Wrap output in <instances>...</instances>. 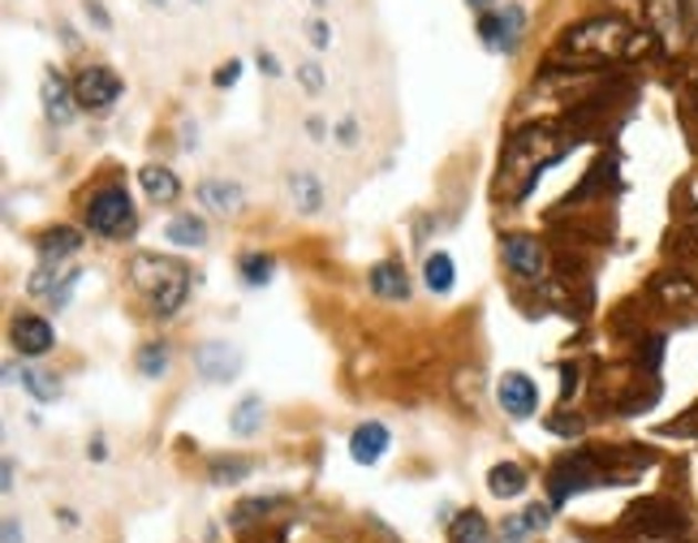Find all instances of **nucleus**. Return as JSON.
Wrapping results in <instances>:
<instances>
[{"mask_svg":"<svg viewBox=\"0 0 698 543\" xmlns=\"http://www.w3.org/2000/svg\"><path fill=\"white\" fill-rule=\"evenodd\" d=\"M561 155V147L552 143V130H522L509 139L501 160V191L509 198H526V191L540 182V173Z\"/></svg>","mask_w":698,"mask_h":543,"instance_id":"f257e3e1","label":"nucleus"},{"mask_svg":"<svg viewBox=\"0 0 698 543\" xmlns=\"http://www.w3.org/2000/svg\"><path fill=\"white\" fill-rule=\"evenodd\" d=\"M130 276L147 294L155 315H177L182 303H186V294H191V272H186V264H177L168 255H134L130 259Z\"/></svg>","mask_w":698,"mask_h":543,"instance_id":"f03ea898","label":"nucleus"},{"mask_svg":"<svg viewBox=\"0 0 698 543\" xmlns=\"http://www.w3.org/2000/svg\"><path fill=\"white\" fill-rule=\"evenodd\" d=\"M629 43H634V31L620 18H591L574 31H565L561 52H569L578 61H608V57L629 52Z\"/></svg>","mask_w":698,"mask_h":543,"instance_id":"7ed1b4c3","label":"nucleus"},{"mask_svg":"<svg viewBox=\"0 0 698 543\" xmlns=\"http://www.w3.org/2000/svg\"><path fill=\"white\" fill-rule=\"evenodd\" d=\"M608 479H613V470H604V462L595 453H569V458H561V462L552 465V474H547L552 504H565L569 496H578L586 488H599Z\"/></svg>","mask_w":698,"mask_h":543,"instance_id":"20e7f679","label":"nucleus"},{"mask_svg":"<svg viewBox=\"0 0 698 543\" xmlns=\"http://www.w3.org/2000/svg\"><path fill=\"white\" fill-rule=\"evenodd\" d=\"M86 229L100 237H121L134 229V203L125 186H104L86 198Z\"/></svg>","mask_w":698,"mask_h":543,"instance_id":"39448f33","label":"nucleus"},{"mask_svg":"<svg viewBox=\"0 0 698 543\" xmlns=\"http://www.w3.org/2000/svg\"><path fill=\"white\" fill-rule=\"evenodd\" d=\"M629 526L643 535L647 543H668L673 535H681L686 531V518H681V509H673L668 501H643L634 504L629 513Z\"/></svg>","mask_w":698,"mask_h":543,"instance_id":"423d86ee","label":"nucleus"},{"mask_svg":"<svg viewBox=\"0 0 698 543\" xmlns=\"http://www.w3.org/2000/svg\"><path fill=\"white\" fill-rule=\"evenodd\" d=\"M121 91H125V82H121L109 65H86V70H78V78H74L78 109H95V113H104L109 104H116Z\"/></svg>","mask_w":698,"mask_h":543,"instance_id":"0eeeda50","label":"nucleus"},{"mask_svg":"<svg viewBox=\"0 0 698 543\" xmlns=\"http://www.w3.org/2000/svg\"><path fill=\"white\" fill-rule=\"evenodd\" d=\"M194 371L207 385H229L233 376L242 371V349L229 346V341H207V346L194 349Z\"/></svg>","mask_w":698,"mask_h":543,"instance_id":"6e6552de","label":"nucleus"},{"mask_svg":"<svg viewBox=\"0 0 698 543\" xmlns=\"http://www.w3.org/2000/svg\"><path fill=\"white\" fill-rule=\"evenodd\" d=\"M504 264L513 268V276H522V280H543V268H547V259H543L540 237H526V233H509V237H504Z\"/></svg>","mask_w":698,"mask_h":543,"instance_id":"1a4fd4ad","label":"nucleus"},{"mask_svg":"<svg viewBox=\"0 0 698 543\" xmlns=\"http://www.w3.org/2000/svg\"><path fill=\"white\" fill-rule=\"evenodd\" d=\"M501 406L509 419H531L535 410H540V388L531 376H522V371H504L501 376Z\"/></svg>","mask_w":698,"mask_h":543,"instance_id":"9d476101","label":"nucleus"},{"mask_svg":"<svg viewBox=\"0 0 698 543\" xmlns=\"http://www.w3.org/2000/svg\"><path fill=\"white\" fill-rule=\"evenodd\" d=\"M39 100H43V113L52 125H70L78 113V95H74V82H65V78L57 74V70H48L43 74V86H39Z\"/></svg>","mask_w":698,"mask_h":543,"instance_id":"9b49d317","label":"nucleus"},{"mask_svg":"<svg viewBox=\"0 0 698 543\" xmlns=\"http://www.w3.org/2000/svg\"><path fill=\"white\" fill-rule=\"evenodd\" d=\"M9 337H13V349L22 354V358H43L48 349H52V324L48 319H39V315H18L13 319V328H9Z\"/></svg>","mask_w":698,"mask_h":543,"instance_id":"f8f14e48","label":"nucleus"},{"mask_svg":"<svg viewBox=\"0 0 698 543\" xmlns=\"http://www.w3.org/2000/svg\"><path fill=\"white\" fill-rule=\"evenodd\" d=\"M388 449V427L384 423H362L349 436V458L358 465H376Z\"/></svg>","mask_w":698,"mask_h":543,"instance_id":"ddd939ff","label":"nucleus"},{"mask_svg":"<svg viewBox=\"0 0 698 543\" xmlns=\"http://www.w3.org/2000/svg\"><path fill=\"white\" fill-rule=\"evenodd\" d=\"M367 280H371V294H380V298H388V303H406V298H410L406 268H401V264H392V259L376 264V268L367 272Z\"/></svg>","mask_w":698,"mask_h":543,"instance_id":"4468645a","label":"nucleus"},{"mask_svg":"<svg viewBox=\"0 0 698 543\" xmlns=\"http://www.w3.org/2000/svg\"><path fill=\"white\" fill-rule=\"evenodd\" d=\"M198 203H203V207H212L216 216H233V212L246 203V194H242L237 182H220V177H212V182H203V186H198Z\"/></svg>","mask_w":698,"mask_h":543,"instance_id":"2eb2a0df","label":"nucleus"},{"mask_svg":"<svg viewBox=\"0 0 698 543\" xmlns=\"http://www.w3.org/2000/svg\"><path fill=\"white\" fill-rule=\"evenodd\" d=\"M35 246H39V259H43V264H61V259H70V255H78V250H82V233L65 229V225H61V229L43 233Z\"/></svg>","mask_w":698,"mask_h":543,"instance_id":"dca6fc26","label":"nucleus"},{"mask_svg":"<svg viewBox=\"0 0 698 543\" xmlns=\"http://www.w3.org/2000/svg\"><path fill=\"white\" fill-rule=\"evenodd\" d=\"M526 470L522 465H513V462H501V465H492L487 470V492L496 496V501H513V496H522L526 492Z\"/></svg>","mask_w":698,"mask_h":543,"instance_id":"f3484780","label":"nucleus"},{"mask_svg":"<svg viewBox=\"0 0 698 543\" xmlns=\"http://www.w3.org/2000/svg\"><path fill=\"white\" fill-rule=\"evenodd\" d=\"M681 9L686 0H647V13H651V27L659 31V39H681Z\"/></svg>","mask_w":698,"mask_h":543,"instance_id":"a211bd4d","label":"nucleus"},{"mask_svg":"<svg viewBox=\"0 0 698 543\" xmlns=\"http://www.w3.org/2000/svg\"><path fill=\"white\" fill-rule=\"evenodd\" d=\"M138 182H143V191H147L152 203H173V198L182 194L177 173H168V168H160V164H147V168L138 173Z\"/></svg>","mask_w":698,"mask_h":543,"instance_id":"6ab92c4d","label":"nucleus"},{"mask_svg":"<svg viewBox=\"0 0 698 543\" xmlns=\"http://www.w3.org/2000/svg\"><path fill=\"white\" fill-rule=\"evenodd\" d=\"M285 186H289V198H294L307 216H315V212L324 207V186H319V177L307 173V168H302V173H289V182H285Z\"/></svg>","mask_w":698,"mask_h":543,"instance_id":"aec40b11","label":"nucleus"},{"mask_svg":"<svg viewBox=\"0 0 698 543\" xmlns=\"http://www.w3.org/2000/svg\"><path fill=\"white\" fill-rule=\"evenodd\" d=\"M259 427H264V397H242L229 414V431L237 440H250Z\"/></svg>","mask_w":698,"mask_h":543,"instance_id":"412c9836","label":"nucleus"},{"mask_svg":"<svg viewBox=\"0 0 698 543\" xmlns=\"http://www.w3.org/2000/svg\"><path fill=\"white\" fill-rule=\"evenodd\" d=\"M449 540H453V543H492V535H487V522H483V513H479V509H465L462 518H453V526H449Z\"/></svg>","mask_w":698,"mask_h":543,"instance_id":"4be33fe9","label":"nucleus"},{"mask_svg":"<svg viewBox=\"0 0 698 543\" xmlns=\"http://www.w3.org/2000/svg\"><path fill=\"white\" fill-rule=\"evenodd\" d=\"M423 280H427V289H431V294H449V289H453V259H449L444 250L427 255Z\"/></svg>","mask_w":698,"mask_h":543,"instance_id":"5701e85b","label":"nucleus"},{"mask_svg":"<svg viewBox=\"0 0 698 543\" xmlns=\"http://www.w3.org/2000/svg\"><path fill=\"white\" fill-rule=\"evenodd\" d=\"M164 237L177 242V246H203V242H207V225H203L198 216H173Z\"/></svg>","mask_w":698,"mask_h":543,"instance_id":"b1692460","label":"nucleus"},{"mask_svg":"<svg viewBox=\"0 0 698 543\" xmlns=\"http://www.w3.org/2000/svg\"><path fill=\"white\" fill-rule=\"evenodd\" d=\"M18 385L27 388L35 401H57L61 397V380L52 371H39V367H22V380Z\"/></svg>","mask_w":698,"mask_h":543,"instance_id":"393cba45","label":"nucleus"},{"mask_svg":"<svg viewBox=\"0 0 698 543\" xmlns=\"http://www.w3.org/2000/svg\"><path fill=\"white\" fill-rule=\"evenodd\" d=\"M522 31H526V13H522L517 4H504L501 9V52H517Z\"/></svg>","mask_w":698,"mask_h":543,"instance_id":"a878e982","label":"nucleus"},{"mask_svg":"<svg viewBox=\"0 0 698 543\" xmlns=\"http://www.w3.org/2000/svg\"><path fill=\"white\" fill-rule=\"evenodd\" d=\"M271 255H259V250H250V255H242V280L250 285V289H259V285H268L271 280Z\"/></svg>","mask_w":698,"mask_h":543,"instance_id":"bb28decb","label":"nucleus"},{"mask_svg":"<svg viewBox=\"0 0 698 543\" xmlns=\"http://www.w3.org/2000/svg\"><path fill=\"white\" fill-rule=\"evenodd\" d=\"M138 371H143L147 380H160V376L168 371V346H160V341H152V346L138 349Z\"/></svg>","mask_w":698,"mask_h":543,"instance_id":"cd10ccee","label":"nucleus"},{"mask_svg":"<svg viewBox=\"0 0 698 543\" xmlns=\"http://www.w3.org/2000/svg\"><path fill=\"white\" fill-rule=\"evenodd\" d=\"M255 470V462H242V458H220V462H212V483H237V479H246Z\"/></svg>","mask_w":698,"mask_h":543,"instance_id":"c85d7f7f","label":"nucleus"},{"mask_svg":"<svg viewBox=\"0 0 698 543\" xmlns=\"http://www.w3.org/2000/svg\"><path fill=\"white\" fill-rule=\"evenodd\" d=\"M280 504V496H250V501H242L233 509V526H246V522H255V513H271Z\"/></svg>","mask_w":698,"mask_h":543,"instance_id":"c756f323","label":"nucleus"},{"mask_svg":"<svg viewBox=\"0 0 698 543\" xmlns=\"http://www.w3.org/2000/svg\"><path fill=\"white\" fill-rule=\"evenodd\" d=\"M479 35L487 48H501V13H483L479 18Z\"/></svg>","mask_w":698,"mask_h":543,"instance_id":"7c9ffc66","label":"nucleus"},{"mask_svg":"<svg viewBox=\"0 0 698 543\" xmlns=\"http://www.w3.org/2000/svg\"><path fill=\"white\" fill-rule=\"evenodd\" d=\"M522 518H526V526H531V531H547V522H552V509H547V504H531Z\"/></svg>","mask_w":698,"mask_h":543,"instance_id":"2f4dec72","label":"nucleus"},{"mask_svg":"<svg viewBox=\"0 0 698 543\" xmlns=\"http://www.w3.org/2000/svg\"><path fill=\"white\" fill-rule=\"evenodd\" d=\"M298 78H302V86H307L310 95H315V91H324V74H319V65H315V61L298 65Z\"/></svg>","mask_w":698,"mask_h":543,"instance_id":"473e14b6","label":"nucleus"},{"mask_svg":"<svg viewBox=\"0 0 698 543\" xmlns=\"http://www.w3.org/2000/svg\"><path fill=\"white\" fill-rule=\"evenodd\" d=\"M237 78H242V61H225L220 70H216V86L225 91V86H237Z\"/></svg>","mask_w":698,"mask_h":543,"instance_id":"72a5a7b5","label":"nucleus"},{"mask_svg":"<svg viewBox=\"0 0 698 543\" xmlns=\"http://www.w3.org/2000/svg\"><path fill=\"white\" fill-rule=\"evenodd\" d=\"M86 18H91L100 31H109V27H113V18H109V9H104L100 0H86Z\"/></svg>","mask_w":698,"mask_h":543,"instance_id":"f704fd0d","label":"nucleus"},{"mask_svg":"<svg viewBox=\"0 0 698 543\" xmlns=\"http://www.w3.org/2000/svg\"><path fill=\"white\" fill-rule=\"evenodd\" d=\"M337 143H341V147H353V143H358V121H353V116H346V121L337 125Z\"/></svg>","mask_w":698,"mask_h":543,"instance_id":"c9c22d12","label":"nucleus"},{"mask_svg":"<svg viewBox=\"0 0 698 543\" xmlns=\"http://www.w3.org/2000/svg\"><path fill=\"white\" fill-rule=\"evenodd\" d=\"M310 43H315V48H328V43H332L328 22H310Z\"/></svg>","mask_w":698,"mask_h":543,"instance_id":"e433bc0d","label":"nucleus"},{"mask_svg":"<svg viewBox=\"0 0 698 543\" xmlns=\"http://www.w3.org/2000/svg\"><path fill=\"white\" fill-rule=\"evenodd\" d=\"M255 61H259V70H264L268 78H280V61H276L271 52H264V48H259V57H255Z\"/></svg>","mask_w":698,"mask_h":543,"instance_id":"4c0bfd02","label":"nucleus"},{"mask_svg":"<svg viewBox=\"0 0 698 543\" xmlns=\"http://www.w3.org/2000/svg\"><path fill=\"white\" fill-rule=\"evenodd\" d=\"M307 130H310V139H315V143H324V134H328V125H324L319 116H310V121H307Z\"/></svg>","mask_w":698,"mask_h":543,"instance_id":"58836bf2","label":"nucleus"},{"mask_svg":"<svg viewBox=\"0 0 698 543\" xmlns=\"http://www.w3.org/2000/svg\"><path fill=\"white\" fill-rule=\"evenodd\" d=\"M18 540H22V535H18V522L9 518V522H4V543H18Z\"/></svg>","mask_w":698,"mask_h":543,"instance_id":"ea45409f","label":"nucleus"},{"mask_svg":"<svg viewBox=\"0 0 698 543\" xmlns=\"http://www.w3.org/2000/svg\"><path fill=\"white\" fill-rule=\"evenodd\" d=\"M465 4H474V9H487V4H492V0H465Z\"/></svg>","mask_w":698,"mask_h":543,"instance_id":"a19ab883","label":"nucleus"},{"mask_svg":"<svg viewBox=\"0 0 698 543\" xmlns=\"http://www.w3.org/2000/svg\"><path fill=\"white\" fill-rule=\"evenodd\" d=\"M147 4H168V0H147Z\"/></svg>","mask_w":698,"mask_h":543,"instance_id":"79ce46f5","label":"nucleus"},{"mask_svg":"<svg viewBox=\"0 0 698 543\" xmlns=\"http://www.w3.org/2000/svg\"><path fill=\"white\" fill-rule=\"evenodd\" d=\"M315 4H319V9H324V4H328V0H315Z\"/></svg>","mask_w":698,"mask_h":543,"instance_id":"37998d69","label":"nucleus"},{"mask_svg":"<svg viewBox=\"0 0 698 543\" xmlns=\"http://www.w3.org/2000/svg\"><path fill=\"white\" fill-rule=\"evenodd\" d=\"M695 109H698V95H695Z\"/></svg>","mask_w":698,"mask_h":543,"instance_id":"c03bdc74","label":"nucleus"},{"mask_svg":"<svg viewBox=\"0 0 698 543\" xmlns=\"http://www.w3.org/2000/svg\"><path fill=\"white\" fill-rule=\"evenodd\" d=\"M194 4H203V0H194Z\"/></svg>","mask_w":698,"mask_h":543,"instance_id":"a18cd8bd","label":"nucleus"}]
</instances>
